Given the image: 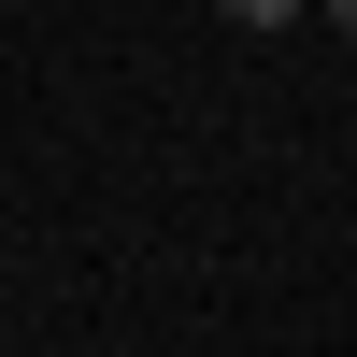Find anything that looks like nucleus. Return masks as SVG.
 Returning a JSON list of instances; mask_svg holds the SVG:
<instances>
[{
	"mask_svg": "<svg viewBox=\"0 0 357 357\" xmlns=\"http://www.w3.org/2000/svg\"><path fill=\"white\" fill-rule=\"evenodd\" d=\"M329 15H343V29H357V0H329Z\"/></svg>",
	"mask_w": 357,
	"mask_h": 357,
	"instance_id": "2",
	"label": "nucleus"
},
{
	"mask_svg": "<svg viewBox=\"0 0 357 357\" xmlns=\"http://www.w3.org/2000/svg\"><path fill=\"white\" fill-rule=\"evenodd\" d=\"M215 15H229V29H286L301 0H215Z\"/></svg>",
	"mask_w": 357,
	"mask_h": 357,
	"instance_id": "1",
	"label": "nucleus"
}]
</instances>
